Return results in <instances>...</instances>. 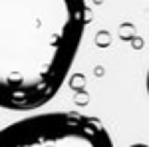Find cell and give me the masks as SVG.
I'll return each mask as SVG.
<instances>
[{"mask_svg": "<svg viewBox=\"0 0 149 147\" xmlns=\"http://www.w3.org/2000/svg\"><path fill=\"white\" fill-rule=\"evenodd\" d=\"M88 22L86 0H0V107L46 105L68 78Z\"/></svg>", "mask_w": 149, "mask_h": 147, "instance_id": "cell-1", "label": "cell"}, {"mask_svg": "<svg viewBox=\"0 0 149 147\" xmlns=\"http://www.w3.org/2000/svg\"><path fill=\"white\" fill-rule=\"evenodd\" d=\"M0 147H113V139L95 117L52 111L28 115L2 127Z\"/></svg>", "mask_w": 149, "mask_h": 147, "instance_id": "cell-2", "label": "cell"}, {"mask_svg": "<svg viewBox=\"0 0 149 147\" xmlns=\"http://www.w3.org/2000/svg\"><path fill=\"white\" fill-rule=\"evenodd\" d=\"M145 90H147V98H149V70H147V76H145Z\"/></svg>", "mask_w": 149, "mask_h": 147, "instance_id": "cell-3", "label": "cell"}, {"mask_svg": "<svg viewBox=\"0 0 149 147\" xmlns=\"http://www.w3.org/2000/svg\"><path fill=\"white\" fill-rule=\"evenodd\" d=\"M129 147H149V145H145V143H133V145H129Z\"/></svg>", "mask_w": 149, "mask_h": 147, "instance_id": "cell-4", "label": "cell"}]
</instances>
